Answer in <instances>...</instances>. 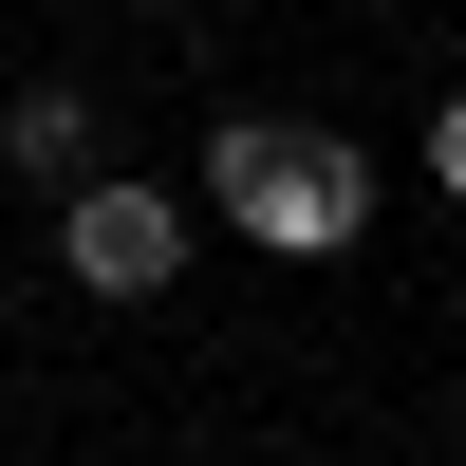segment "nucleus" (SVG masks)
<instances>
[{
  "instance_id": "1",
  "label": "nucleus",
  "mask_w": 466,
  "mask_h": 466,
  "mask_svg": "<svg viewBox=\"0 0 466 466\" xmlns=\"http://www.w3.org/2000/svg\"><path fill=\"white\" fill-rule=\"evenodd\" d=\"M187 206H224L261 261H355L373 243V149L355 131H280V112H224L206 168H187Z\"/></svg>"
},
{
  "instance_id": "2",
  "label": "nucleus",
  "mask_w": 466,
  "mask_h": 466,
  "mask_svg": "<svg viewBox=\"0 0 466 466\" xmlns=\"http://www.w3.org/2000/svg\"><path fill=\"white\" fill-rule=\"evenodd\" d=\"M56 261H75V299H168L187 280V206L131 187V168H75L56 187Z\"/></svg>"
},
{
  "instance_id": "3",
  "label": "nucleus",
  "mask_w": 466,
  "mask_h": 466,
  "mask_svg": "<svg viewBox=\"0 0 466 466\" xmlns=\"http://www.w3.org/2000/svg\"><path fill=\"white\" fill-rule=\"evenodd\" d=\"M0 168H19V187H75V168H94V94H75V75H19V94H0Z\"/></svg>"
},
{
  "instance_id": "4",
  "label": "nucleus",
  "mask_w": 466,
  "mask_h": 466,
  "mask_svg": "<svg viewBox=\"0 0 466 466\" xmlns=\"http://www.w3.org/2000/svg\"><path fill=\"white\" fill-rule=\"evenodd\" d=\"M430 187H448V206H466V94L430 112Z\"/></svg>"
}]
</instances>
